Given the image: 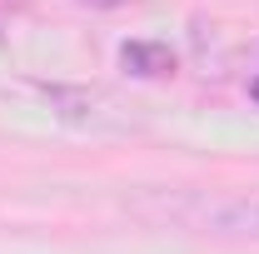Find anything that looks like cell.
Here are the masks:
<instances>
[{
  "mask_svg": "<svg viewBox=\"0 0 259 254\" xmlns=\"http://www.w3.org/2000/svg\"><path fill=\"white\" fill-rule=\"evenodd\" d=\"M164 215L214 234H259V199H169Z\"/></svg>",
  "mask_w": 259,
  "mask_h": 254,
  "instance_id": "1",
  "label": "cell"
},
{
  "mask_svg": "<svg viewBox=\"0 0 259 254\" xmlns=\"http://www.w3.org/2000/svg\"><path fill=\"white\" fill-rule=\"evenodd\" d=\"M120 65L140 80H164V75H175V50L160 40H130L120 50Z\"/></svg>",
  "mask_w": 259,
  "mask_h": 254,
  "instance_id": "2",
  "label": "cell"
},
{
  "mask_svg": "<svg viewBox=\"0 0 259 254\" xmlns=\"http://www.w3.org/2000/svg\"><path fill=\"white\" fill-rule=\"evenodd\" d=\"M80 5H95V10H120L125 0H80Z\"/></svg>",
  "mask_w": 259,
  "mask_h": 254,
  "instance_id": "3",
  "label": "cell"
}]
</instances>
